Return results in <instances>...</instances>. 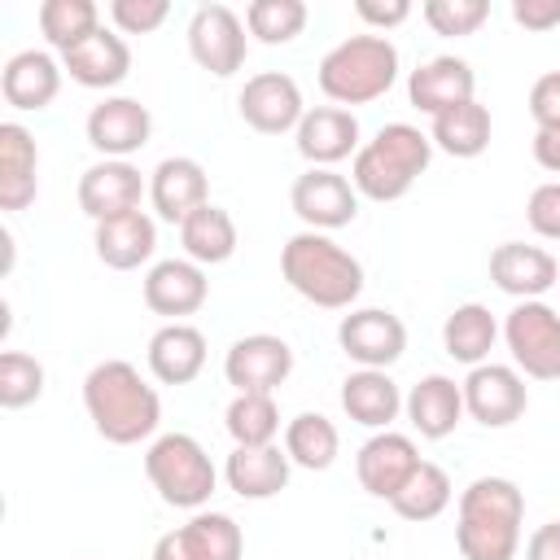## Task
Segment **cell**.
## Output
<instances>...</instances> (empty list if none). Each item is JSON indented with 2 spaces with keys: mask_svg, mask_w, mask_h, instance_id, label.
Returning a JSON list of instances; mask_svg holds the SVG:
<instances>
[{
  "mask_svg": "<svg viewBox=\"0 0 560 560\" xmlns=\"http://www.w3.org/2000/svg\"><path fill=\"white\" fill-rule=\"evenodd\" d=\"M289 206L306 223V232H337V228H350L359 219V192L332 166L302 171L289 188Z\"/></svg>",
  "mask_w": 560,
  "mask_h": 560,
  "instance_id": "9",
  "label": "cell"
},
{
  "mask_svg": "<svg viewBox=\"0 0 560 560\" xmlns=\"http://www.w3.org/2000/svg\"><path fill=\"white\" fill-rule=\"evenodd\" d=\"M354 13L368 22V26H376V35H385L389 26H402L407 18H411V4L407 0H354Z\"/></svg>",
  "mask_w": 560,
  "mask_h": 560,
  "instance_id": "45",
  "label": "cell"
},
{
  "mask_svg": "<svg viewBox=\"0 0 560 560\" xmlns=\"http://www.w3.org/2000/svg\"><path fill=\"white\" fill-rule=\"evenodd\" d=\"M39 35L48 39V48L70 52L74 44H83L88 35L101 31V9L96 0H44L39 4Z\"/></svg>",
  "mask_w": 560,
  "mask_h": 560,
  "instance_id": "36",
  "label": "cell"
},
{
  "mask_svg": "<svg viewBox=\"0 0 560 560\" xmlns=\"http://www.w3.org/2000/svg\"><path fill=\"white\" fill-rule=\"evenodd\" d=\"M525 560H560V521H547V525H538L529 534Z\"/></svg>",
  "mask_w": 560,
  "mask_h": 560,
  "instance_id": "47",
  "label": "cell"
},
{
  "mask_svg": "<svg viewBox=\"0 0 560 560\" xmlns=\"http://www.w3.org/2000/svg\"><path fill=\"white\" fill-rule=\"evenodd\" d=\"M337 346L350 363L389 372V363H398L407 350V324L385 306H359V311L341 315Z\"/></svg>",
  "mask_w": 560,
  "mask_h": 560,
  "instance_id": "12",
  "label": "cell"
},
{
  "mask_svg": "<svg viewBox=\"0 0 560 560\" xmlns=\"http://www.w3.org/2000/svg\"><path fill=\"white\" fill-rule=\"evenodd\" d=\"M424 459H420V446H416V438H407V433H394V429H381V433H372L363 446H359V455H354V477H359V486L372 494V499H394L407 481H411V472L420 468Z\"/></svg>",
  "mask_w": 560,
  "mask_h": 560,
  "instance_id": "16",
  "label": "cell"
},
{
  "mask_svg": "<svg viewBox=\"0 0 560 560\" xmlns=\"http://www.w3.org/2000/svg\"><path fill=\"white\" fill-rule=\"evenodd\" d=\"M315 79H319V92H324L332 105H341V109H350V105H372V101H381V96L394 88V79H398V48H394L389 35H376V31L350 35V39L332 44V48L319 57Z\"/></svg>",
  "mask_w": 560,
  "mask_h": 560,
  "instance_id": "5",
  "label": "cell"
},
{
  "mask_svg": "<svg viewBox=\"0 0 560 560\" xmlns=\"http://www.w3.org/2000/svg\"><path fill=\"white\" fill-rule=\"evenodd\" d=\"M293 140L311 166H337L359 153V118L354 109H341V105H315L298 122Z\"/></svg>",
  "mask_w": 560,
  "mask_h": 560,
  "instance_id": "23",
  "label": "cell"
},
{
  "mask_svg": "<svg viewBox=\"0 0 560 560\" xmlns=\"http://www.w3.org/2000/svg\"><path fill=\"white\" fill-rule=\"evenodd\" d=\"M144 306L153 315H166V324H184V315H197L210 298L206 267L192 258H162L144 271Z\"/></svg>",
  "mask_w": 560,
  "mask_h": 560,
  "instance_id": "18",
  "label": "cell"
},
{
  "mask_svg": "<svg viewBox=\"0 0 560 560\" xmlns=\"http://www.w3.org/2000/svg\"><path fill=\"white\" fill-rule=\"evenodd\" d=\"M525 494L512 477H477L459 490L455 547L464 560H516Z\"/></svg>",
  "mask_w": 560,
  "mask_h": 560,
  "instance_id": "2",
  "label": "cell"
},
{
  "mask_svg": "<svg viewBox=\"0 0 560 560\" xmlns=\"http://www.w3.org/2000/svg\"><path fill=\"white\" fill-rule=\"evenodd\" d=\"M529 118L538 127H560V70H547L529 88Z\"/></svg>",
  "mask_w": 560,
  "mask_h": 560,
  "instance_id": "43",
  "label": "cell"
},
{
  "mask_svg": "<svg viewBox=\"0 0 560 560\" xmlns=\"http://www.w3.org/2000/svg\"><path fill=\"white\" fill-rule=\"evenodd\" d=\"M529 153H534V162H538L542 171L560 175V127H538Z\"/></svg>",
  "mask_w": 560,
  "mask_h": 560,
  "instance_id": "46",
  "label": "cell"
},
{
  "mask_svg": "<svg viewBox=\"0 0 560 560\" xmlns=\"http://www.w3.org/2000/svg\"><path fill=\"white\" fill-rule=\"evenodd\" d=\"M223 429L236 446H271L280 438V407L271 394H236L223 411Z\"/></svg>",
  "mask_w": 560,
  "mask_h": 560,
  "instance_id": "37",
  "label": "cell"
},
{
  "mask_svg": "<svg viewBox=\"0 0 560 560\" xmlns=\"http://www.w3.org/2000/svg\"><path fill=\"white\" fill-rule=\"evenodd\" d=\"M149 201L162 223H184L201 206H210V179L197 158H162L149 175Z\"/></svg>",
  "mask_w": 560,
  "mask_h": 560,
  "instance_id": "20",
  "label": "cell"
},
{
  "mask_svg": "<svg viewBox=\"0 0 560 560\" xmlns=\"http://www.w3.org/2000/svg\"><path fill=\"white\" fill-rule=\"evenodd\" d=\"M337 451H341V433L328 416L319 411H302L284 424V455L306 468V472H324L337 464Z\"/></svg>",
  "mask_w": 560,
  "mask_h": 560,
  "instance_id": "34",
  "label": "cell"
},
{
  "mask_svg": "<svg viewBox=\"0 0 560 560\" xmlns=\"http://www.w3.org/2000/svg\"><path fill=\"white\" fill-rule=\"evenodd\" d=\"M61 66L66 74L79 83V88H92V92H109L118 88L127 74H131V48L118 31H96L88 35L83 44H74L70 52H61Z\"/></svg>",
  "mask_w": 560,
  "mask_h": 560,
  "instance_id": "25",
  "label": "cell"
},
{
  "mask_svg": "<svg viewBox=\"0 0 560 560\" xmlns=\"http://www.w3.org/2000/svg\"><path fill=\"white\" fill-rule=\"evenodd\" d=\"M144 359H149L153 381H162V385H188L206 368V332L197 324H188V319L184 324H162L149 337Z\"/></svg>",
  "mask_w": 560,
  "mask_h": 560,
  "instance_id": "27",
  "label": "cell"
},
{
  "mask_svg": "<svg viewBox=\"0 0 560 560\" xmlns=\"http://www.w3.org/2000/svg\"><path fill=\"white\" fill-rule=\"evenodd\" d=\"M289 472H293V459L276 442L271 446H232V455L223 464L228 490L241 494V499H249V503L276 499L289 486Z\"/></svg>",
  "mask_w": 560,
  "mask_h": 560,
  "instance_id": "28",
  "label": "cell"
},
{
  "mask_svg": "<svg viewBox=\"0 0 560 560\" xmlns=\"http://www.w3.org/2000/svg\"><path fill=\"white\" fill-rule=\"evenodd\" d=\"M188 52L206 74L232 79L245 66V52H249L245 18L228 4H201L188 18Z\"/></svg>",
  "mask_w": 560,
  "mask_h": 560,
  "instance_id": "8",
  "label": "cell"
},
{
  "mask_svg": "<svg viewBox=\"0 0 560 560\" xmlns=\"http://www.w3.org/2000/svg\"><path fill=\"white\" fill-rule=\"evenodd\" d=\"M92 245H96V258H101L105 267H114V271H136V267L149 262L153 249H158V223H153V214L131 210V214H118V219L96 223Z\"/></svg>",
  "mask_w": 560,
  "mask_h": 560,
  "instance_id": "30",
  "label": "cell"
},
{
  "mask_svg": "<svg viewBox=\"0 0 560 560\" xmlns=\"http://www.w3.org/2000/svg\"><path fill=\"white\" fill-rule=\"evenodd\" d=\"M83 407L92 429L114 446L149 442L162 424V398L127 359H105L83 376Z\"/></svg>",
  "mask_w": 560,
  "mask_h": 560,
  "instance_id": "1",
  "label": "cell"
},
{
  "mask_svg": "<svg viewBox=\"0 0 560 560\" xmlns=\"http://www.w3.org/2000/svg\"><path fill=\"white\" fill-rule=\"evenodd\" d=\"M459 385H464V416H472L486 429H508L529 407L525 376L512 363H477Z\"/></svg>",
  "mask_w": 560,
  "mask_h": 560,
  "instance_id": "10",
  "label": "cell"
},
{
  "mask_svg": "<svg viewBox=\"0 0 560 560\" xmlns=\"http://www.w3.org/2000/svg\"><path fill=\"white\" fill-rule=\"evenodd\" d=\"M61 74H66V66H61L52 52H44V48H22V52H13V57L4 61V70H0V96H4V105L22 109V114L48 109V105L57 101V92H61Z\"/></svg>",
  "mask_w": 560,
  "mask_h": 560,
  "instance_id": "22",
  "label": "cell"
},
{
  "mask_svg": "<svg viewBox=\"0 0 560 560\" xmlns=\"http://www.w3.org/2000/svg\"><path fill=\"white\" fill-rule=\"evenodd\" d=\"M512 22L542 35L560 26V0H512Z\"/></svg>",
  "mask_w": 560,
  "mask_h": 560,
  "instance_id": "44",
  "label": "cell"
},
{
  "mask_svg": "<svg viewBox=\"0 0 560 560\" xmlns=\"http://www.w3.org/2000/svg\"><path fill=\"white\" fill-rule=\"evenodd\" d=\"M525 223L542 241H560V179H547L525 201Z\"/></svg>",
  "mask_w": 560,
  "mask_h": 560,
  "instance_id": "42",
  "label": "cell"
},
{
  "mask_svg": "<svg viewBox=\"0 0 560 560\" xmlns=\"http://www.w3.org/2000/svg\"><path fill=\"white\" fill-rule=\"evenodd\" d=\"M39 192V149L22 122H0V210H26Z\"/></svg>",
  "mask_w": 560,
  "mask_h": 560,
  "instance_id": "26",
  "label": "cell"
},
{
  "mask_svg": "<svg viewBox=\"0 0 560 560\" xmlns=\"http://www.w3.org/2000/svg\"><path fill=\"white\" fill-rule=\"evenodd\" d=\"M429 162H433L429 131H420L411 122H385L368 144H359L350 184L368 201H398L429 171Z\"/></svg>",
  "mask_w": 560,
  "mask_h": 560,
  "instance_id": "4",
  "label": "cell"
},
{
  "mask_svg": "<svg viewBox=\"0 0 560 560\" xmlns=\"http://www.w3.org/2000/svg\"><path fill=\"white\" fill-rule=\"evenodd\" d=\"M179 245H184V258H192L197 267H219L236 254V223L223 206L210 201L179 223Z\"/></svg>",
  "mask_w": 560,
  "mask_h": 560,
  "instance_id": "33",
  "label": "cell"
},
{
  "mask_svg": "<svg viewBox=\"0 0 560 560\" xmlns=\"http://www.w3.org/2000/svg\"><path fill=\"white\" fill-rule=\"evenodd\" d=\"M306 18H311V9H306L302 0H254V4L245 9V31H249L258 44L276 48V44L298 39V35L306 31Z\"/></svg>",
  "mask_w": 560,
  "mask_h": 560,
  "instance_id": "38",
  "label": "cell"
},
{
  "mask_svg": "<svg viewBox=\"0 0 560 560\" xmlns=\"http://www.w3.org/2000/svg\"><path fill=\"white\" fill-rule=\"evenodd\" d=\"M166 18V0H109V22L118 26V35H153Z\"/></svg>",
  "mask_w": 560,
  "mask_h": 560,
  "instance_id": "41",
  "label": "cell"
},
{
  "mask_svg": "<svg viewBox=\"0 0 560 560\" xmlns=\"http://www.w3.org/2000/svg\"><path fill=\"white\" fill-rule=\"evenodd\" d=\"M472 92H477L472 66H468L464 57H451V52L429 57V61H420V66L407 74V101H411L420 114H429V118H438V114H446V109L472 101Z\"/></svg>",
  "mask_w": 560,
  "mask_h": 560,
  "instance_id": "21",
  "label": "cell"
},
{
  "mask_svg": "<svg viewBox=\"0 0 560 560\" xmlns=\"http://www.w3.org/2000/svg\"><path fill=\"white\" fill-rule=\"evenodd\" d=\"M284 284L319 311H350L363 293V262L328 232H298L280 249Z\"/></svg>",
  "mask_w": 560,
  "mask_h": 560,
  "instance_id": "3",
  "label": "cell"
},
{
  "mask_svg": "<svg viewBox=\"0 0 560 560\" xmlns=\"http://www.w3.org/2000/svg\"><path fill=\"white\" fill-rule=\"evenodd\" d=\"M293 372V350L276 332L236 337L223 354V376L236 394H276Z\"/></svg>",
  "mask_w": 560,
  "mask_h": 560,
  "instance_id": "13",
  "label": "cell"
},
{
  "mask_svg": "<svg viewBox=\"0 0 560 560\" xmlns=\"http://www.w3.org/2000/svg\"><path fill=\"white\" fill-rule=\"evenodd\" d=\"M83 131H88V144L101 158L131 162V153H140L149 144V136H153V114L136 96H105L101 105H92Z\"/></svg>",
  "mask_w": 560,
  "mask_h": 560,
  "instance_id": "17",
  "label": "cell"
},
{
  "mask_svg": "<svg viewBox=\"0 0 560 560\" xmlns=\"http://www.w3.org/2000/svg\"><path fill=\"white\" fill-rule=\"evenodd\" d=\"M245 534L228 512H192L188 525L166 529L149 560H241Z\"/></svg>",
  "mask_w": 560,
  "mask_h": 560,
  "instance_id": "14",
  "label": "cell"
},
{
  "mask_svg": "<svg viewBox=\"0 0 560 560\" xmlns=\"http://www.w3.org/2000/svg\"><path fill=\"white\" fill-rule=\"evenodd\" d=\"M144 192H149V184H144L140 166L136 162H122V158H101V162H92L79 175V210L92 223H105V219H118V214L140 210V197Z\"/></svg>",
  "mask_w": 560,
  "mask_h": 560,
  "instance_id": "15",
  "label": "cell"
},
{
  "mask_svg": "<svg viewBox=\"0 0 560 560\" xmlns=\"http://www.w3.org/2000/svg\"><path fill=\"white\" fill-rule=\"evenodd\" d=\"M420 18L429 22L433 35H477L490 18V0H424Z\"/></svg>",
  "mask_w": 560,
  "mask_h": 560,
  "instance_id": "40",
  "label": "cell"
},
{
  "mask_svg": "<svg viewBox=\"0 0 560 560\" xmlns=\"http://www.w3.org/2000/svg\"><path fill=\"white\" fill-rule=\"evenodd\" d=\"M402 411L411 420V429L424 438V442H442L455 433V424L464 420V385L455 376H442V372H429L420 376L407 398H402Z\"/></svg>",
  "mask_w": 560,
  "mask_h": 560,
  "instance_id": "24",
  "label": "cell"
},
{
  "mask_svg": "<svg viewBox=\"0 0 560 560\" xmlns=\"http://www.w3.org/2000/svg\"><path fill=\"white\" fill-rule=\"evenodd\" d=\"M451 499H455V486H451V477H446V468L442 464H420L416 472H411V481L389 499V508L402 516V521H433V516H442L446 508H451Z\"/></svg>",
  "mask_w": 560,
  "mask_h": 560,
  "instance_id": "35",
  "label": "cell"
},
{
  "mask_svg": "<svg viewBox=\"0 0 560 560\" xmlns=\"http://www.w3.org/2000/svg\"><path fill=\"white\" fill-rule=\"evenodd\" d=\"M39 394H44V363L26 350H4L0 354V407L22 411L39 402Z\"/></svg>",
  "mask_w": 560,
  "mask_h": 560,
  "instance_id": "39",
  "label": "cell"
},
{
  "mask_svg": "<svg viewBox=\"0 0 560 560\" xmlns=\"http://www.w3.org/2000/svg\"><path fill=\"white\" fill-rule=\"evenodd\" d=\"M236 109L245 118V127H254L258 136H284V131H298V122L306 118V101H302V88L293 74L284 70H262V74H249L241 96H236Z\"/></svg>",
  "mask_w": 560,
  "mask_h": 560,
  "instance_id": "11",
  "label": "cell"
},
{
  "mask_svg": "<svg viewBox=\"0 0 560 560\" xmlns=\"http://www.w3.org/2000/svg\"><path fill=\"white\" fill-rule=\"evenodd\" d=\"M499 332H503V328H499V319L490 315V306L464 302V306H455V311L442 319V350H446L455 363L477 368V363H490V350H494Z\"/></svg>",
  "mask_w": 560,
  "mask_h": 560,
  "instance_id": "31",
  "label": "cell"
},
{
  "mask_svg": "<svg viewBox=\"0 0 560 560\" xmlns=\"http://www.w3.org/2000/svg\"><path fill=\"white\" fill-rule=\"evenodd\" d=\"M490 280L494 289H503L516 302H534L547 289L560 284V262L551 258V249L542 245H525V241H503L490 254Z\"/></svg>",
  "mask_w": 560,
  "mask_h": 560,
  "instance_id": "19",
  "label": "cell"
},
{
  "mask_svg": "<svg viewBox=\"0 0 560 560\" xmlns=\"http://www.w3.org/2000/svg\"><path fill=\"white\" fill-rule=\"evenodd\" d=\"M490 131H494L490 109L472 96V101L438 114L433 127H429V140H433V149H442L451 158H481L490 149Z\"/></svg>",
  "mask_w": 560,
  "mask_h": 560,
  "instance_id": "32",
  "label": "cell"
},
{
  "mask_svg": "<svg viewBox=\"0 0 560 560\" xmlns=\"http://www.w3.org/2000/svg\"><path fill=\"white\" fill-rule=\"evenodd\" d=\"M512 368L529 381H560V311L542 298L516 302L503 319Z\"/></svg>",
  "mask_w": 560,
  "mask_h": 560,
  "instance_id": "7",
  "label": "cell"
},
{
  "mask_svg": "<svg viewBox=\"0 0 560 560\" xmlns=\"http://www.w3.org/2000/svg\"><path fill=\"white\" fill-rule=\"evenodd\" d=\"M341 411H346L354 424L381 433V429H389V424L398 420V411H402V389H398V381H394L389 372H381V368H359V372H350V376L341 381Z\"/></svg>",
  "mask_w": 560,
  "mask_h": 560,
  "instance_id": "29",
  "label": "cell"
},
{
  "mask_svg": "<svg viewBox=\"0 0 560 560\" xmlns=\"http://www.w3.org/2000/svg\"><path fill=\"white\" fill-rule=\"evenodd\" d=\"M144 477L162 503L184 512H201L219 486L214 459L192 433H158L144 451Z\"/></svg>",
  "mask_w": 560,
  "mask_h": 560,
  "instance_id": "6",
  "label": "cell"
}]
</instances>
